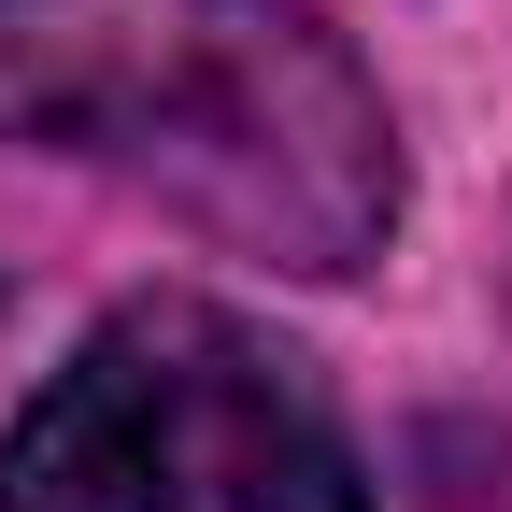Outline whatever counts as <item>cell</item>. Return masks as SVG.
<instances>
[{
	"mask_svg": "<svg viewBox=\"0 0 512 512\" xmlns=\"http://www.w3.org/2000/svg\"><path fill=\"white\" fill-rule=\"evenodd\" d=\"M0 72L57 143H86L228 256H384L399 128L299 0H0Z\"/></svg>",
	"mask_w": 512,
	"mask_h": 512,
	"instance_id": "cell-1",
	"label": "cell"
},
{
	"mask_svg": "<svg viewBox=\"0 0 512 512\" xmlns=\"http://www.w3.org/2000/svg\"><path fill=\"white\" fill-rule=\"evenodd\" d=\"M171 356V441H185V512H370L356 441L328 427L313 370L200 299H157Z\"/></svg>",
	"mask_w": 512,
	"mask_h": 512,
	"instance_id": "cell-2",
	"label": "cell"
},
{
	"mask_svg": "<svg viewBox=\"0 0 512 512\" xmlns=\"http://www.w3.org/2000/svg\"><path fill=\"white\" fill-rule=\"evenodd\" d=\"M0 512H185L157 313H114V328L15 413V441H0Z\"/></svg>",
	"mask_w": 512,
	"mask_h": 512,
	"instance_id": "cell-3",
	"label": "cell"
}]
</instances>
